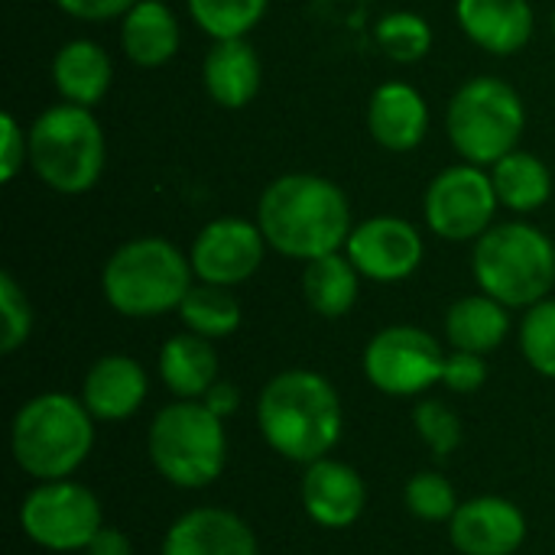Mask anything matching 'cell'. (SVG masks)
<instances>
[{
	"label": "cell",
	"instance_id": "cell-19",
	"mask_svg": "<svg viewBox=\"0 0 555 555\" xmlns=\"http://www.w3.org/2000/svg\"><path fill=\"white\" fill-rule=\"evenodd\" d=\"M367 133L390 153L416 150L429 133V104L406 81H384L367 101Z\"/></svg>",
	"mask_w": 555,
	"mask_h": 555
},
{
	"label": "cell",
	"instance_id": "cell-30",
	"mask_svg": "<svg viewBox=\"0 0 555 555\" xmlns=\"http://www.w3.org/2000/svg\"><path fill=\"white\" fill-rule=\"evenodd\" d=\"M403 504L416 520L426 524H449L459 511V494L452 481L439 472H416L403 488Z\"/></svg>",
	"mask_w": 555,
	"mask_h": 555
},
{
	"label": "cell",
	"instance_id": "cell-4",
	"mask_svg": "<svg viewBox=\"0 0 555 555\" xmlns=\"http://www.w3.org/2000/svg\"><path fill=\"white\" fill-rule=\"evenodd\" d=\"M192 280V260L172 241L133 237L107 257L101 270V293L124 319H156L179 312Z\"/></svg>",
	"mask_w": 555,
	"mask_h": 555
},
{
	"label": "cell",
	"instance_id": "cell-38",
	"mask_svg": "<svg viewBox=\"0 0 555 555\" xmlns=\"http://www.w3.org/2000/svg\"><path fill=\"white\" fill-rule=\"evenodd\" d=\"M202 403H205L215 416L228 420V416L237 410L241 393H237V387H234V384H228V380H215V384H211V390L202 397Z\"/></svg>",
	"mask_w": 555,
	"mask_h": 555
},
{
	"label": "cell",
	"instance_id": "cell-13",
	"mask_svg": "<svg viewBox=\"0 0 555 555\" xmlns=\"http://www.w3.org/2000/svg\"><path fill=\"white\" fill-rule=\"evenodd\" d=\"M423 234L397 215H374L351 228L345 254L364 280L400 283L423 263Z\"/></svg>",
	"mask_w": 555,
	"mask_h": 555
},
{
	"label": "cell",
	"instance_id": "cell-7",
	"mask_svg": "<svg viewBox=\"0 0 555 555\" xmlns=\"http://www.w3.org/2000/svg\"><path fill=\"white\" fill-rule=\"evenodd\" d=\"M146 452L153 468L182 491L208 488L228 465L224 420L202 400H176L163 406L146 433Z\"/></svg>",
	"mask_w": 555,
	"mask_h": 555
},
{
	"label": "cell",
	"instance_id": "cell-36",
	"mask_svg": "<svg viewBox=\"0 0 555 555\" xmlns=\"http://www.w3.org/2000/svg\"><path fill=\"white\" fill-rule=\"evenodd\" d=\"M137 0H55V7L75 20L85 23H104V20H120Z\"/></svg>",
	"mask_w": 555,
	"mask_h": 555
},
{
	"label": "cell",
	"instance_id": "cell-3",
	"mask_svg": "<svg viewBox=\"0 0 555 555\" xmlns=\"http://www.w3.org/2000/svg\"><path fill=\"white\" fill-rule=\"evenodd\" d=\"M94 449V416L72 393H39L10 423V452L23 475L36 481L72 478Z\"/></svg>",
	"mask_w": 555,
	"mask_h": 555
},
{
	"label": "cell",
	"instance_id": "cell-18",
	"mask_svg": "<svg viewBox=\"0 0 555 555\" xmlns=\"http://www.w3.org/2000/svg\"><path fill=\"white\" fill-rule=\"evenodd\" d=\"M462 33L491 55H514L533 39L537 13L530 0H455Z\"/></svg>",
	"mask_w": 555,
	"mask_h": 555
},
{
	"label": "cell",
	"instance_id": "cell-11",
	"mask_svg": "<svg viewBox=\"0 0 555 555\" xmlns=\"http://www.w3.org/2000/svg\"><path fill=\"white\" fill-rule=\"evenodd\" d=\"M501 202L491 182V172L475 163H459L442 169L423 198L426 228L452 244L478 241L498 215Z\"/></svg>",
	"mask_w": 555,
	"mask_h": 555
},
{
	"label": "cell",
	"instance_id": "cell-22",
	"mask_svg": "<svg viewBox=\"0 0 555 555\" xmlns=\"http://www.w3.org/2000/svg\"><path fill=\"white\" fill-rule=\"evenodd\" d=\"M114 78L111 55L94 39H72L52 55V85L62 101L94 107Z\"/></svg>",
	"mask_w": 555,
	"mask_h": 555
},
{
	"label": "cell",
	"instance_id": "cell-32",
	"mask_svg": "<svg viewBox=\"0 0 555 555\" xmlns=\"http://www.w3.org/2000/svg\"><path fill=\"white\" fill-rule=\"evenodd\" d=\"M413 426L420 433V439L426 442V449L436 459H449L459 446H462V420L452 406H446L442 400H423L413 410Z\"/></svg>",
	"mask_w": 555,
	"mask_h": 555
},
{
	"label": "cell",
	"instance_id": "cell-20",
	"mask_svg": "<svg viewBox=\"0 0 555 555\" xmlns=\"http://www.w3.org/2000/svg\"><path fill=\"white\" fill-rule=\"evenodd\" d=\"M260 55L247 39H215L202 62V85L224 111L247 107L260 91Z\"/></svg>",
	"mask_w": 555,
	"mask_h": 555
},
{
	"label": "cell",
	"instance_id": "cell-1",
	"mask_svg": "<svg viewBox=\"0 0 555 555\" xmlns=\"http://www.w3.org/2000/svg\"><path fill=\"white\" fill-rule=\"evenodd\" d=\"M257 224L276 254L302 263L345 250L354 228L348 195L338 182L315 172H286L273 179L260 192Z\"/></svg>",
	"mask_w": 555,
	"mask_h": 555
},
{
	"label": "cell",
	"instance_id": "cell-15",
	"mask_svg": "<svg viewBox=\"0 0 555 555\" xmlns=\"http://www.w3.org/2000/svg\"><path fill=\"white\" fill-rule=\"evenodd\" d=\"M299 494H302V511L309 514V520L325 530L354 527L367 507L364 478L338 459H319L306 465Z\"/></svg>",
	"mask_w": 555,
	"mask_h": 555
},
{
	"label": "cell",
	"instance_id": "cell-6",
	"mask_svg": "<svg viewBox=\"0 0 555 555\" xmlns=\"http://www.w3.org/2000/svg\"><path fill=\"white\" fill-rule=\"evenodd\" d=\"M107 163L101 120L81 104H52L29 124V169L59 195H85Z\"/></svg>",
	"mask_w": 555,
	"mask_h": 555
},
{
	"label": "cell",
	"instance_id": "cell-5",
	"mask_svg": "<svg viewBox=\"0 0 555 555\" xmlns=\"http://www.w3.org/2000/svg\"><path fill=\"white\" fill-rule=\"evenodd\" d=\"M472 273L481 293L507 309H530L555 286V244L530 221L491 224L472 250Z\"/></svg>",
	"mask_w": 555,
	"mask_h": 555
},
{
	"label": "cell",
	"instance_id": "cell-37",
	"mask_svg": "<svg viewBox=\"0 0 555 555\" xmlns=\"http://www.w3.org/2000/svg\"><path fill=\"white\" fill-rule=\"evenodd\" d=\"M88 555H133V546H130V540H127V533L124 530H117V527H101L98 533H94V540L88 543Z\"/></svg>",
	"mask_w": 555,
	"mask_h": 555
},
{
	"label": "cell",
	"instance_id": "cell-9",
	"mask_svg": "<svg viewBox=\"0 0 555 555\" xmlns=\"http://www.w3.org/2000/svg\"><path fill=\"white\" fill-rule=\"evenodd\" d=\"M104 527L101 501L78 481H39L20 504V530L29 543L49 553L88 550Z\"/></svg>",
	"mask_w": 555,
	"mask_h": 555
},
{
	"label": "cell",
	"instance_id": "cell-23",
	"mask_svg": "<svg viewBox=\"0 0 555 555\" xmlns=\"http://www.w3.org/2000/svg\"><path fill=\"white\" fill-rule=\"evenodd\" d=\"M511 335V309L488 293L462 296L446 312V341L452 351L491 354Z\"/></svg>",
	"mask_w": 555,
	"mask_h": 555
},
{
	"label": "cell",
	"instance_id": "cell-21",
	"mask_svg": "<svg viewBox=\"0 0 555 555\" xmlns=\"http://www.w3.org/2000/svg\"><path fill=\"white\" fill-rule=\"evenodd\" d=\"M182 46V26L169 3L137 0L120 16V49L140 68H159L176 59Z\"/></svg>",
	"mask_w": 555,
	"mask_h": 555
},
{
	"label": "cell",
	"instance_id": "cell-39",
	"mask_svg": "<svg viewBox=\"0 0 555 555\" xmlns=\"http://www.w3.org/2000/svg\"><path fill=\"white\" fill-rule=\"evenodd\" d=\"M553 26H555V13H553Z\"/></svg>",
	"mask_w": 555,
	"mask_h": 555
},
{
	"label": "cell",
	"instance_id": "cell-29",
	"mask_svg": "<svg viewBox=\"0 0 555 555\" xmlns=\"http://www.w3.org/2000/svg\"><path fill=\"white\" fill-rule=\"evenodd\" d=\"M374 39L380 46V52L400 65H413L420 59L429 55L433 49V26L410 10H390L377 20L374 26Z\"/></svg>",
	"mask_w": 555,
	"mask_h": 555
},
{
	"label": "cell",
	"instance_id": "cell-8",
	"mask_svg": "<svg viewBox=\"0 0 555 555\" xmlns=\"http://www.w3.org/2000/svg\"><path fill=\"white\" fill-rule=\"evenodd\" d=\"M524 127L527 107L520 91L494 75L468 78L446 107V133L455 153L485 169L520 150Z\"/></svg>",
	"mask_w": 555,
	"mask_h": 555
},
{
	"label": "cell",
	"instance_id": "cell-35",
	"mask_svg": "<svg viewBox=\"0 0 555 555\" xmlns=\"http://www.w3.org/2000/svg\"><path fill=\"white\" fill-rule=\"evenodd\" d=\"M29 163V130L20 127L13 114L0 117V182H13Z\"/></svg>",
	"mask_w": 555,
	"mask_h": 555
},
{
	"label": "cell",
	"instance_id": "cell-31",
	"mask_svg": "<svg viewBox=\"0 0 555 555\" xmlns=\"http://www.w3.org/2000/svg\"><path fill=\"white\" fill-rule=\"evenodd\" d=\"M520 351L537 374L555 380V299H543L524 312Z\"/></svg>",
	"mask_w": 555,
	"mask_h": 555
},
{
	"label": "cell",
	"instance_id": "cell-10",
	"mask_svg": "<svg viewBox=\"0 0 555 555\" xmlns=\"http://www.w3.org/2000/svg\"><path fill=\"white\" fill-rule=\"evenodd\" d=\"M364 377L387 397H420L442 384L446 351L436 335L416 325H387L364 348Z\"/></svg>",
	"mask_w": 555,
	"mask_h": 555
},
{
	"label": "cell",
	"instance_id": "cell-27",
	"mask_svg": "<svg viewBox=\"0 0 555 555\" xmlns=\"http://www.w3.org/2000/svg\"><path fill=\"white\" fill-rule=\"evenodd\" d=\"M179 319L185 332H195L208 341L228 338L241 325V302L228 286H211V283H192L179 306Z\"/></svg>",
	"mask_w": 555,
	"mask_h": 555
},
{
	"label": "cell",
	"instance_id": "cell-28",
	"mask_svg": "<svg viewBox=\"0 0 555 555\" xmlns=\"http://www.w3.org/2000/svg\"><path fill=\"white\" fill-rule=\"evenodd\" d=\"M267 7L270 0H189V16L211 39H247Z\"/></svg>",
	"mask_w": 555,
	"mask_h": 555
},
{
	"label": "cell",
	"instance_id": "cell-33",
	"mask_svg": "<svg viewBox=\"0 0 555 555\" xmlns=\"http://www.w3.org/2000/svg\"><path fill=\"white\" fill-rule=\"evenodd\" d=\"M0 351L13 354L26 345L33 332V306L23 293V286L13 280V273H0Z\"/></svg>",
	"mask_w": 555,
	"mask_h": 555
},
{
	"label": "cell",
	"instance_id": "cell-26",
	"mask_svg": "<svg viewBox=\"0 0 555 555\" xmlns=\"http://www.w3.org/2000/svg\"><path fill=\"white\" fill-rule=\"evenodd\" d=\"M491 182H494L501 208L517 211V215L540 211L553 195L550 166L540 156L527 153V150H514L504 159H498L491 166Z\"/></svg>",
	"mask_w": 555,
	"mask_h": 555
},
{
	"label": "cell",
	"instance_id": "cell-25",
	"mask_svg": "<svg viewBox=\"0 0 555 555\" xmlns=\"http://www.w3.org/2000/svg\"><path fill=\"white\" fill-rule=\"evenodd\" d=\"M358 293H361V273L341 250L315 257L302 270V299L322 319L348 315L358 302Z\"/></svg>",
	"mask_w": 555,
	"mask_h": 555
},
{
	"label": "cell",
	"instance_id": "cell-16",
	"mask_svg": "<svg viewBox=\"0 0 555 555\" xmlns=\"http://www.w3.org/2000/svg\"><path fill=\"white\" fill-rule=\"evenodd\" d=\"M163 555H260L244 517L228 507H195L172 520L163 537Z\"/></svg>",
	"mask_w": 555,
	"mask_h": 555
},
{
	"label": "cell",
	"instance_id": "cell-24",
	"mask_svg": "<svg viewBox=\"0 0 555 555\" xmlns=\"http://www.w3.org/2000/svg\"><path fill=\"white\" fill-rule=\"evenodd\" d=\"M159 377L176 400H202L218 377V354L208 338L179 332L159 348Z\"/></svg>",
	"mask_w": 555,
	"mask_h": 555
},
{
	"label": "cell",
	"instance_id": "cell-2",
	"mask_svg": "<svg viewBox=\"0 0 555 555\" xmlns=\"http://www.w3.org/2000/svg\"><path fill=\"white\" fill-rule=\"evenodd\" d=\"M257 426L276 455L296 465H312L328 459L341 439V397L319 371H283L270 377L257 397Z\"/></svg>",
	"mask_w": 555,
	"mask_h": 555
},
{
	"label": "cell",
	"instance_id": "cell-17",
	"mask_svg": "<svg viewBox=\"0 0 555 555\" xmlns=\"http://www.w3.org/2000/svg\"><path fill=\"white\" fill-rule=\"evenodd\" d=\"M150 393V377L140 361L127 354L98 358L81 384V403L101 423L130 420Z\"/></svg>",
	"mask_w": 555,
	"mask_h": 555
},
{
	"label": "cell",
	"instance_id": "cell-34",
	"mask_svg": "<svg viewBox=\"0 0 555 555\" xmlns=\"http://www.w3.org/2000/svg\"><path fill=\"white\" fill-rule=\"evenodd\" d=\"M488 380V361L485 354H472V351H449L446 354V367H442V384L452 393H475L481 390Z\"/></svg>",
	"mask_w": 555,
	"mask_h": 555
},
{
	"label": "cell",
	"instance_id": "cell-14",
	"mask_svg": "<svg viewBox=\"0 0 555 555\" xmlns=\"http://www.w3.org/2000/svg\"><path fill=\"white\" fill-rule=\"evenodd\" d=\"M449 540L462 555H514L527 543V517L514 501L481 494L459 504Z\"/></svg>",
	"mask_w": 555,
	"mask_h": 555
},
{
	"label": "cell",
	"instance_id": "cell-12",
	"mask_svg": "<svg viewBox=\"0 0 555 555\" xmlns=\"http://www.w3.org/2000/svg\"><path fill=\"white\" fill-rule=\"evenodd\" d=\"M267 247L270 244L257 221L215 218L192 241V250H189L192 273L198 283L228 286V289L241 286L260 270Z\"/></svg>",
	"mask_w": 555,
	"mask_h": 555
}]
</instances>
